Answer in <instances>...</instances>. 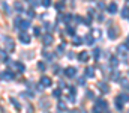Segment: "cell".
Instances as JSON below:
<instances>
[{"instance_id": "obj_1", "label": "cell", "mask_w": 129, "mask_h": 113, "mask_svg": "<svg viewBox=\"0 0 129 113\" xmlns=\"http://www.w3.org/2000/svg\"><path fill=\"white\" fill-rule=\"evenodd\" d=\"M18 38H20V42H23V44H29L30 42V35L27 33V32H24V30H21L20 32V35H18Z\"/></svg>"}, {"instance_id": "obj_2", "label": "cell", "mask_w": 129, "mask_h": 113, "mask_svg": "<svg viewBox=\"0 0 129 113\" xmlns=\"http://www.w3.org/2000/svg\"><path fill=\"white\" fill-rule=\"evenodd\" d=\"M117 53L120 56H128V44H123V45L117 47Z\"/></svg>"}, {"instance_id": "obj_3", "label": "cell", "mask_w": 129, "mask_h": 113, "mask_svg": "<svg viewBox=\"0 0 129 113\" xmlns=\"http://www.w3.org/2000/svg\"><path fill=\"white\" fill-rule=\"evenodd\" d=\"M42 41H44V45H51L53 44V36H51L50 33H47V35H44V38H42Z\"/></svg>"}, {"instance_id": "obj_4", "label": "cell", "mask_w": 129, "mask_h": 113, "mask_svg": "<svg viewBox=\"0 0 129 113\" xmlns=\"http://www.w3.org/2000/svg\"><path fill=\"white\" fill-rule=\"evenodd\" d=\"M75 74H77V68H74V66H69L68 70H64V75L66 77H74Z\"/></svg>"}, {"instance_id": "obj_5", "label": "cell", "mask_w": 129, "mask_h": 113, "mask_svg": "<svg viewBox=\"0 0 129 113\" xmlns=\"http://www.w3.org/2000/svg\"><path fill=\"white\" fill-rule=\"evenodd\" d=\"M6 50L9 51V53H12V51L15 50V45H14V41H12L11 38H8V39H6Z\"/></svg>"}, {"instance_id": "obj_6", "label": "cell", "mask_w": 129, "mask_h": 113, "mask_svg": "<svg viewBox=\"0 0 129 113\" xmlns=\"http://www.w3.org/2000/svg\"><path fill=\"white\" fill-rule=\"evenodd\" d=\"M41 84H42L44 87H50L51 84H53V82H51L50 77H42V78H41Z\"/></svg>"}, {"instance_id": "obj_7", "label": "cell", "mask_w": 129, "mask_h": 113, "mask_svg": "<svg viewBox=\"0 0 129 113\" xmlns=\"http://www.w3.org/2000/svg\"><path fill=\"white\" fill-rule=\"evenodd\" d=\"M2 78L6 80V82H9V80L14 78V72H12V71H5V72L2 74Z\"/></svg>"}, {"instance_id": "obj_8", "label": "cell", "mask_w": 129, "mask_h": 113, "mask_svg": "<svg viewBox=\"0 0 129 113\" xmlns=\"http://www.w3.org/2000/svg\"><path fill=\"white\" fill-rule=\"evenodd\" d=\"M98 86H99V89H101V91H104V94H108V92H110V86H108L107 83L101 82V83L98 84Z\"/></svg>"}, {"instance_id": "obj_9", "label": "cell", "mask_w": 129, "mask_h": 113, "mask_svg": "<svg viewBox=\"0 0 129 113\" xmlns=\"http://www.w3.org/2000/svg\"><path fill=\"white\" fill-rule=\"evenodd\" d=\"M78 60L80 62H87L89 60V53L87 51H83L81 54H78Z\"/></svg>"}, {"instance_id": "obj_10", "label": "cell", "mask_w": 129, "mask_h": 113, "mask_svg": "<svg viewBox=\"0 0 129 113\" xmlns=\"http://www.w3.org/2000/svg\"><path fill=\"white\" fill-rule=\"evenodd\" d=\"M83 42H86L87 45H92V44L95 42V39H93V36H92V35H86V38L83 39Z\"/></svg>"}, {"instance_id": "obj_11", "label": "cell", "mask_w": 129, "mask_h": 113, "mask_svg": "<svg viewBox=\"0 0 129 113\" xmlns=\"http://www.w3.org/2000/svg\"><path fill=\"white\" fill-rule=\"evenodd\" d=\"M96 106H98L101 110H107V101H104V100H98V104H96Z\"/></svg>"}, {"instance_id": "obj_12", "label": "cell", "mask_w": 129, "mask_h": 113, "mask_svg": "<svg viewBox=\"0 0 129 113\" xmlns=\"http://www.w3.org/2000/svg\"><path fill=\"white\" fill-rule=\"evenodd\" d=\"M116 107H117V110H122L123 109V100L120 98V96H117V98H116Z\"/></svg>"}, {"instance_id": "obj_13", "label": "cell", "mask_w": 129, "mask_h": 113, "mask_svg": "<svg viewBox=\"0 0 129 113\" xmlns=\"http://www.w3.org/2000/svg\"><path fill=\"white\" fill-rule=\"evenodd\" d=\"M95 75V70L92 66H89V68H86V77H93Z\"/></svg>"}, {"instance_id": "obj_14", "label": "cell", "mask_w": 129, "mask_h": 113, "mask_svg": "<svg viewBox=\"0 0 129 113\" xmlns=\"http://www.w3.org/2000/svg\"><path fill=\"white\" fill-rule=\"evenodd\" d=\"M108 12H110V14H116V12H117V5H116V3H111V5L108 6Z\"/></svg>"}, {"instance_id": "obj_15", "label": "cell", "mask_w": 129, "mask_h": 113, "mask_svg": "<svg viewBox=\"0 0 129 113\" xmlns=\"http://www.w3.org/2000/svg\"><path fill=\"white\" fill-rule=\"evenodd\" d=\"M72 44H74V45H81V44H83V39L74 35V41H72Z\"/></svg>"}, {"instance_id": "obj_16", "label": "cell", "mask_w": 129, "mask_h": 113, "mask_svg": "<svg viewBox=\"0 0 129 113\" xmlns=\"http://www.w3.org/2000/svg\"><path fill=\"white\" fill-rule=\"evenodd\" d=\"M15 68H17L20 72H24V71H26V68H24V65H23L21 62H17V63H15Z\"/></svg>"}, {"instance_id": "obj_17", "label": "cell", "mask_w": 129, "mask_h": 113, "mask_svg": "<svg viewBox=\"0 0 129 113\" xmlns=\"http://www.w3.org/2000/svg\"><path fill=\"white\" fill-rule=\"evenodd\" d=\"M29 26H30V23L27 21V20H21V23H20V27H21V29H27Z\"/></svg>"}, {"instance_id": "obj_18", "label": "cell", "mask_w": 129, "mask_h": 113, "mask_svg": "<svg viewBox=\"0 0 129 113\" xmlns=\"http://www.w3.org/2000/svg\"><path fill=\"white\" fill-rule=\"evenodd\" d=\"M11 101H12V104H14V107L17 109V110H21V106H20V103L15 98H11Z\"/></svg>"}, {"instance_id": "obj_19", "label": "cell", "mask_w": 129, "mask_h": 113, "mask_svg": "<svg viewBox=\"0 0 129 113\" xmlns=\"http://www.w3.org/2000/svg\"><path fill=\"white\" fill-rule=\"evenodd\" d=\"M108 36H110V39H114L116 36H117V33H116L114 29H111V30H108Z\"/></svg>"}, {"instance_id": "obj_20", "label": "cell", "mask_w": 129, "mask_h": 113, "mask_svg": "<svg viewBox=\"0 0 129 113\" xmlns=\"http://www.w3.org/2000/svg\"><path fill=\"white\" fill-rule=\"evenodd\" d=\"M66 33H68V35H71V36H74V35H75L74 27H66Z\"/></svg>"}, {"instance_id": "obj_21", "label": "cell", "mask_w": 129, "mask_h": 113, "mask_svg": "<svg viewBox=\"0 0 129 113\" xmlns=\"http://www.w3.org/2000/svg\"><path fill=\"white\" fill-rule=\"evenodd\" d=\"M99 54H101V50H99V48H95V50H93V57L99 59Z\"/></svg>"}, {"instance_id": "obj_22", "label": "cell", "mask_w": 129, "mask_h": 113, "mask_svg": "<svg viewBox=\"0 0 129 113\" xmlns=\"http://www.w3.org/2000/svg\"><path fill=\"white\" fill-rule=\"evenodd\" d=\"M15 11H18V12H23L24 9H23V6H21V3H15Z\"/></svg>"}, {"instance_id": "obj_23", "label": "cell", "mask_w": 129, "mask_h": 113, "mask_svg": "<svg viewBox=\"0 0 129 113\" xmlns=\"http://www.w3.org/2000/svg\"><path fill=\"white\" fill-rule=\"evenodd\" d=\"M122 17H123V18L129 17V9H128V8H125V9L122 11Z\"/></svg>"}, {"instance_id": "obj_24", "label": "cell", "mask_w": 129, "mask_h": 113, "mask_svg": "<svg viewBox=\"0 0 129 113\" xmlns=\"http://www.w3.org/2000/svg\"><path fill=\"white\" fill-rule=\"evenodd\" d=\"M117 65H119L117 57H111V66H117Z\"/></svg>"}, {"instance_id": "obj_25", "label": "cell", "mask_w": 129, "mask_h": 113, "mask_svg": "<svg viewBox=\"0 0 129 113\" xmlns=\"http://www.w3.org/2000/svg\"><path fill=\"white\" fill-rule=\"evenodd\" d=\"M38 70L45 71V70H47V68H45V63H44V62H39V63H38Z\"/></svg>"}, {"instance_id": "obj_26", "label": "cell", "mask_w": 129, "mask_h": 113, "mask_svg": "<svg viewBox=\"0 0 129 113\" xmlns=\"http://www.w3.org/2000/svg\"><path fill=\"white\" fill-rule=\"evenodd\" d=\"M111 77H113V80H117V78L120 77V72H119V71H116V72H113V75H111Z\"/></svg>"}, {"instance_id": "obj_27", "label": "cell", "mask_w": 129, "mask_h": 113, "mask_svg": "<svg viewBox=\"0 0 129 113\" xmlns=\"http://www.w3.org/2000/svg\"><path fill=\"white\" fill-rule=\"evenodd\" d=\"M60 95H62V94H60L59 89H56V91L53 92V96H54V98H60Z\"/></svg>"}, {"instance_id": "obj_28", "label": "cell", "mask_w": 129, "mask_h": 113, "mask_svg": "<svg viewBox=\"0 0 129 113\" xmlns=\"http://www.w3.org/2000/svg\"><path fill=\"white\" fill-rule=\"evenodd\" d=\"M39 33H41V29H39V27H35V29H33V35L39 36Z\"/></svg>"}, {"instance_id": "obj_29", "label": "cell", "mask_w": 129, "mask_h": 113, "mask_svg": "<svg viewBox=\"0 0 129 113\" xmlns=\"http://www.w3.org/2000/svg\"><path fill=\"white\" fill-rule=\"evenodd\" d=\"M93 113H104V112L101 110V109H99L98 106H95V107H93Z\"/></svg>"}, {"instance_id": "obj_30", "label": "cell", "mask_w": 129, "mask_h": 113, "mask_svg": "<svg viewBox=\"0 0 129 113\" xmlns=\"http://www.w3.org/2000/svg\"><path fill=\"white\" fill-rule=\"evenodd\" d=\"M59 110H66V106H64V103H59Z\"/></svg>"}, {"instance_id": "obj_31", "label": "cell", "mask_w": 129, "mask_h": 113, "mask_svg": "<svg viewBox=\"0 0 129 113\" xmlns=\"http://www.w3.org/2000/svg\"><path fill=\"white\" fill-rule=\"evenodd\" d=\"M42 5L44 6H50L51 5V0H42Z\"/></svg>"}, {"instance_id": "obj_32", "label": "cell", "mask_w": 129, "mask_h": 113, "mask_svg": "<svg viewBox=\"0 0 129 113\" xmlns=\"http://www.w3.org/2000/svg\"><path fill=\"white\" fill-rule=\"evenodd\" d=\"M53 71H54V74H59V72H60V66H57V65H54V68H53Z\"/></svg>"}, {"instance_id": "obj_33", "label": "cell", "mask_w": 129, "mask_h": 113, "mask_svg": "<svg viewBox=\"0 0 129 113\" xmlns=\"http://www.w3.org/2000/svg\"><path fill=\"white\" fill-rule=\"evenodd\" d=\"M71 18H72V15H71V14H68L66 17H64V23H69V21H71Z\"/></svg>"}, {"instance_id": "obj_34", "label": "cell", "mask_w": 129, "mask_h": 113, "mask_svg": "<svg viewBox=\"0 0 129 113\" xmlns=\"http://www.w3.org/2000/svg\"><path fill=\"white\" fill-rule=\"evenodd\" d=\"M20 23H21V18H20V17H18V18H15V21H14V24H15V26L18 27V26H20Z\"/></svg>"}, {"instance_id": "obj_35", "label": "cell", "mask_w": 129, "mask_h": 113, "mask_svg": "<svg viewBox=\"0 0 129 113\" xmlns=\"http://www.w3.org/2000/svg\"><path fill=\"white\" fill-rule=\"evenodd\" d=\"M98 8H99V9H105V5H104L102 2H99L98 3Z\"/></svg>"}, {"instance_id": "obj_36", "label": "cell", "mask_w": 129, "mask_h": 113, "mask_svg": "<svg viewBox=\"0 0 129 113\" xmlns=\"http://www.w3.org/2000/svg\"><path fill=\"white\" fill-rule=\"evenodd\" d=\"M27 15H29L30 18H33L35 17V11H29V12H27Z\"/></svg>"}, {"instance_id": "obj_37", "label": "cell", "mask_w": 129, "mask_h": 113, "mask_svg": "<svg viewBox=\"0 0 129 113\" xmlns=\"http://www.w3.org/2000/svg\"><path fill=\"white\" fill-rule=\"evenodd\" d=\"M56 9H57V11H62V9H63V3H59V5L56 6Z\"/></svg>"}, {"instance_id": "obj_38", "label": "cell", "mask_w": 129, "mask_h": 113, "mask_svg": "<svg viewBox=\"0 0 129 113\" xmlns=\"http://www.w3.org/2000/svg\"><path fill=\"white\" fill-rule=\"evenodd\" d=\"M30 5L32 6H36V5H38V0H30Z\"/></svg>"}, {"instance_id": "obj_39", "label": "cell", "mask_w": 129, "mask_h": 113, "mask_svg": "<svg viewBox=\"0 0 129 113\" xmlns=\"http://www.w3.org/2000/svg\"><path fill=\"white\" fill-rule=\"evenodd\" d=\"M78 83L81 84V86H84V83H86V82H84V78H80V80H78Z\"/></svg>"}, {"instance_id": "obj_40", "label": "cell", "mask_w": 129, "mask_h": 113, "mask_svg": "<svg viewBox=\"0 0 129 113\" xmlns=\"http://www.w3.org/2000/svg\"><path fill=\"white\" fill-rule=\"evenodd\" d=\"M128 42H129V36H128Z\"/></svg>"}]
</instances>
